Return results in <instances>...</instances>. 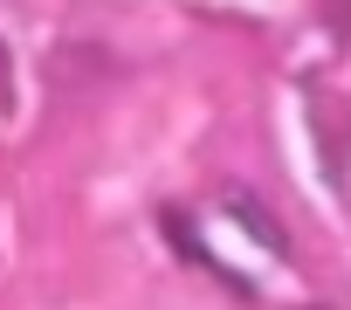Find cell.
<instances>
[{"label":"cell","mask_w":351,"mask_h":310,"mask_svg":"<svg viewBox=\"0 0 351 310\" xmlns=\"http://www.w3.org/2000/svg\"><path fill=\"white\" fill-rule=\"evenodd\" d=\"M228 207H234V214H241V221H248V228H255V235H262V248H282V228H269V221H262V207H255V200H248V193H234V200H228Z\"/></svg>","instance_id":"obj_1"}]
</instances>
